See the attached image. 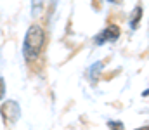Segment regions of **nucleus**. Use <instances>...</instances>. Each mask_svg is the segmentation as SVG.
Listing matches in <instances>:
<instances>
[{
	"label": "nucleus",
	"mask_w": 149,
	"mask_h": 130,
	"mask_svg": "<svg viewBox=\"0 0 149 130\" xmlns=\"http://www.w3.org/2000/svg\"><path fill=\"white\" fill-rule=\"evenodd\" d=\"M43 43H45V33H43V28L38 26V24H31L26 31V37H24V42H23V56L26 61H35L42 49H43Z\"/></svg>",
	"instance_id": "nucleus-1"
},
{
	"label": "nucleus",
	"mask_w": 149,
	"mask_h": 130,
	"mask_svg": "<svg viewBox=\"0 0 149 130\" xmlns=\"http://www.w3.org/2000/svg\"><path fill=\"white\" fill-rule=\"evenodd\" d=\"M0 115H2V120L7 127H12L19 116H21V108L16 101H5L0 108Z\"/></svg>",
	"instance_id": "nucleus-2"
},
{
	"label": "nucleus",
	"mask_w": 149,
	"mask_h": 130,
	"mask_svg": "<svg viewBox=\"0 0 149 130\" xmlns=\"http://www.w3.org/2000/svg\"><path fill=\"white\" fill-rule=\"evenodd\" d=\"M118 37H120V28L118 26H108V28H104L95 37V43L97 45H102V43H106V42H114Z\"/></svg>",
	"instance_id": "nucleus-3"
},
{
	"label": "nucleus",
	"mask_w": 149,
	"mask_h": 130,
	"mask_svg": "<svg viewBox=\"0 0 149 130\" xmlns=\"http://www.w3.org/2000/svg\"><path fill=\"white\" fill-rule=\"evenodd\" d=\"M142 19V7L141 5H137L134 10H132V17H130V28L132 30H135L137 26H139V21Z\"/></svg>",
	"instance_id": "nucleus-4"
},
{
	"label": "nucleus",
	"mask_w": 149,
	"mask_h": 130,
	"mask_svg": "<svg viewBox=\"0 0 149 130\" xmlns=\"http://www.w3.org/2000/svg\"><path fill=\"white\" fill-rule=\"evenodd\" d=\"M45 5V0H31V16L33 17H38L42 9Z\"/></svg>",
	"instance_id": "nucleus-5"
},
{
	"label": "nucleus",
	"mask_w": 149,
	"mask_h": 130,
	"mask_svg": "<svg viewBox=\"0 0 149 130\" xmlns=\"http://www.w3.org/2000/svg\"><path fill=\"white\" fill-rule=\"evenodd\" d=\"M3 95H5V80L0 78V101L3 99Z\"/></svg>",
	"instance_id": "nucleus-6"
},
{
	"label": "nucleus",
	"mask_w": 149,
	"mask_h": 130,
	"mask_svg": "<svg viewBox=\"0 0 149 130\" xmlns=\"http://www.w3.org/2000/svg\"><path fill=\"white\" fill-rule=\"evenodd\" d=\"M109 127H111V129H116V130H121V129H123L120 122H116V123H114V122H109Z\"/></svg>",
	"instance_id": "nucleus-7"
},
{
	"label": "nucleus",
	"mask_w": 149,
	"mask_h": 130,
	"mask_svg": "<svg viewBox=\"0 0 149 130\" xmlns=\"http://www.w3.org/2000/svg\"><path fill=\"white\" fill-rule=\"evenodd\" d=\"M113 3H114V2H116V3H121V0H111Z\"/></svg>",
	"instance_id": "nucleus-8"
}]
</instances>
